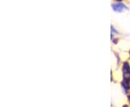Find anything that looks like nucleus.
Wrapping results in <instances>:
<instances>
[{
    "label": "nucleus",
    "instance_id": "f257e3e1",
    "mask_svg": "<svg viewBox=\"0 0 130 107\" xmlns=\"http://www.w3.org/2000/svg\"><path fill=\"white\" fill-rule=\"evenodd\" d=\"M123 72H124V77L125 80H127V78H130V67L129 64L125 63L124 67H123Z\"/></svg>",
    "mask_w": 130,
    "mask_h": 107
},
{
    "label": "nucleus",
    "instance_id": "f03ea898",
    "mask_svg": "<svg viewBox=\"0 0 130 107\" xmlns=\"http://www.w3.org/2000/svg\"><path fill=\"white\" fill-rule=\"evenodd\" d=\"M112 7H113V10L117 11V12H121V11H123L124 9H127L125 5H122V4H121V3H119V4H116V5H113Z\"/></svg>",
    "mask_w": 130,
    "mask_h": 107
}]
</instances>
